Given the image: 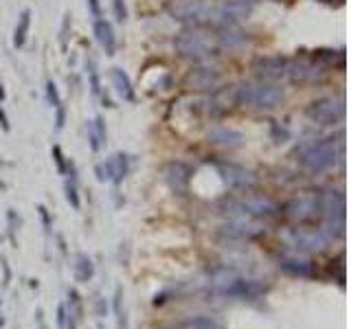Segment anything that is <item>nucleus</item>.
<instances>
[{
    "label": "nucleus",
    "instance_id": "bb28decb",
    "mask_svg": "<svg viewBox=\"0 0 351 329\" xmlns=\"http://www.w3.org/2000/svg\"><path fill=\"white\" fill-rule=\"evenodd\" d=\"M66 309H68V316H70V318H75L77 322L84 320V301H82V294H79L75 287L68 290V301H66Z\"/></svg>",
    "mask_w": 351,
    "mask_h": 329
},
{
    "label": "nucleus",
    "instance_id": "49530a36",
    "mask_svg": "<svg viewBox=\"0 0 351 329\" xmlns=\"http://www.w3.org/2000/svg\"><path fill=\"white\" fill-rule=\"evenodd\" d=\"M0 305H3V301H0Z\"/></svg>",
    "mask_w": 351,
    "mask_h": 329
},
{
    "label": "nucleus",
    "instance_id": "58836bf2",
    "mask_svg": "<svg viewBox=\"0 0 351 329\" xmlns=\"http://www.w3.org/2000/svg\"><path fill=\"white\" fill-rule=\"evenodd\" d=\"M68 26H70V16L66 13L64 16V22H62V31H59V42L66 49V39H68Z\"/></svg>",
    "mask_w": 351,
    "mask_h": 329
},
{
    "label": "nucleus",
    "instance_id": "9d476101",
    "mask_svg": "<svg viewBox=\"0 0 351 329\" xmlns=\"http://www.w3.org/2000/svg\"><path fill=\"white\" fill-rule=\"evenodd\" d=\"M279 270L286 272L294 279H314L319 274V266L316 261L307 259V257H301V255H294V253H288L279 259Z\"/></svg>",
    "mask_w": 351,
    "mask_h": 329
},
{
    "label": "nucleus",
    "instance_id": "ea45409f",
    "mask_svg": "<svg viewBox=\"0 0 351 329\" xmlns=\"http://www.w3.org/2000/svg\"><path fill=\"white\" fill-rule=\"evenodd\" d=\"M86 5H88V11L92 13V20H95V18H103L101 16V3H99V0H86Z\"/></svg>",
    "mask_w": 351,
    "mask_h": 329
},
{
    "label": "nucleus",
    "instance_id": "4be33fe9",
    "mask_svg": "<svg viewBox=\"0 0 351 329\" xmlns=\"http://www.w3.org/2000/svg\"><path fill=\"white\" fill-rule=\"evenodd\" d=\"M86 134H88V145L95 154L101 151L108 143V128H105V121L101 116H95L92 121L86 123Z\"/></svg>",
    "mask_w": 351,
    "mask_h": 329
},
{
    "label": "nucleus",
    "instance_id": "2eb2a0df",
    "mask_svg": "<svg viewBox=\"0 0 351 329\" xmlns=\"http://www.w3.org/2000/svg\"><path fill=\"white\" fill-rule=\"evenodd\" d=\"M222 233L228 239H237V241H250L255 237H259L263 233V228L259 224H255L253 220H228V224L222 226Z\"/></svg>",
    "mask_w": 351,
    "mask_h": 329
},
{
    "label": "nucleus",
    "instance_id": "412c9836",
    "mask_svg": "<svg viewBox=\"0 0 351 329\" xmlns=\"http://www.w3.org/2000/svg\"><path fill=\"white\" fill-rule=\"evenodd\" d=\"M92 29H95V37H97L99 46L103 49V53L112 57L116 53V35H114L112 24L105 18H95L92 20Z\"/></svg>",
    "mask_w": 351,
    "mask_h": 329
},
{
    "label": "nucleus",
    "instance_id": "ddd939ff",
    "mask_svg": "<svg viewBox=\"0 0 351 329\" xmlns=\"http://www.w3.org/2000/svg\"><path fill=\"white\" fill-rule=\"evenodd\" d=\"M217 171H220L222 180L233 189H253L257 184V178L253 171L240 167L233 162H217Z\"/></svg>",
    "mask_w": 351,
    "mask_h": 329
},
{
    "label": "nucleus",
    "instance_id": "c9c22d12",
    "mask_svg": "<svg viewBox=\"0 0 351 329\" xmlns=\"http://www.w3.org/2000/svg\"><path fill=\"white\" fill-rule=\"evenodd\" d=\"M37 213H40V220H42L44 230H46V233H51V228H53V220H51L49 209H46L44 204H40V207H37Z\"/></svg>",
    "mask_w": 351,
    "mask_h": 329
},
{
    "label": "nucleus",
    "instance_id": "c85d7f7f",
    "mask_svg": "<svg viewBox=\"0 0 351 329\" xmlns=\"http://www.w3.org/2000/svg\"><path fill=\"white\" fill-rule=\"evenodd\" d=\"M184 329H224L220 322L211 316H189L187 320L182 322Z\"/></svg>",
    "mask_w": 351,
    "mask_h": 329
},
{
    "label": "nucleus",
    "instance_id": "f8f14e48",
    "mask_svg": "<svg viewBox=\"0 0 351 329\" xmlns=\"http://www.w3.org/2000/svg\"><path fill=\"white\" fill-rule=\"evenodd\" d=\"M327 72L325 66H321L316 59H288L286 77L292 81H316Z\"/></svg>",
    "mask_w": 351,
    "mask_h": 329
},
{
    "label": "nucleus",
    "instance_id": "39448f33",
    "mask_svg": "<svg viewBox=\"0 0 351 329\" xmlns=\"http://www.w3.org/2000/svg\"><path fill=\"white\" fill-rule=\"evenodd\" d=\"M255 0H224L222 5L211 7L207 22H213L217 26H228L246 20L253 13Z\"/></svg>",
    "mask_w": 351,
    "mask_h": 329
},
{
    "label": "nucleus",
    "instance_id": "f03ea898",
    "mask_svg": "<svg viewBox=\"0 0 351 329\" xmlns=\"http://www.w3.org/2000/svg\"><path fill=\"white\" fill-rule=\"evenodd\" d=\"M296 160L301 162V167H305L312 174H325V171L334 169L336 164L345 156V143L340 138H312V141L299 143V147L294 149Z\"/></svg>",
    "mask_w": 351,
    "mask_h": 329
},
{
    "label": "nucleus",
    "instance_id": "dca6fc26",
    "mask_svg": "<svg viewBox=\"0 0 351 329\" xmlns=\"http://www.w3.org/2000/svg\"><path fill=\"white\" fill-rule=\"evenodd\" d=\"M215 39H217V46L226 51H244L250 44V37L242 29H237L235 24L220 26V33L215 35Z\"/></svg>",
    "mask_w": 351,
    "mask_h": 329
},
{
    "label": "nucleus",
    "instance_id": "6e6552de",
    "mask_svg": "<svg viewBox=\"0 0 351 329\" xmlns=\"http://www.w3.org/2000/svg\"><path fill=\"white\" fill-rule=\"evenodd\" d=\"M211 7L204 0H171L167 11L178 22H204Z\"/></svg>",
    "mask_w": 351,
    "mask_h": 329
},
{
    "label": "nucleus",
    "instance_id": "f3484780",
    "mask_svg": "<svg viewBox=\"0 0 351 329\" xmlns=\"http://www.w3.org/2000/svg\"><path fill=\"white\" fill-rule=\"evenodd\" d=\"M255 70L261 79H283L288 72V57L283 55H270V57H261L255 64Z\"/></svg>",
    "mask_w": 351,
    "mask_h": 329
},
{
    "label": "nucleus",
    "instance_id": "6ab92c4d",
    "mask_svg": "<svg viewBox=\"0 0 351 329\" xmlns=\"http://www.w3.org/2000/svg\"><path fill=\"white\" fill-rule=\"evenodd\" d=\"M165 178H167L169 187L176 191V193H187L189 184H191V169L187 167L184 162L180 160H174L167 164V169H165Z\"/></svg>",
    "mask_w": 351,
    "mask_h": 329
},
{
    "label": "nucleus",
    "instance_id": "473e14b6",
    "mask_svg": "<svg viewBox=\"0 0 351 329\" xmlns=\"http://www.w3.org/2000/svg\"><path fill=\"white\" fill-rule=\"evenodd\" d=\"M7 224H9V237H11V241L16 243V230H20V226H22V217H20L13 209H9V211H7Z\"/></svg>",
    "mask_w": 351,
    "mask_h": 329
},
{
    "label": "nucleus",
    "instance_id": "a18cd8bd",
    "mask_svg": "<svg viewBox=\"0 0 351 329\" xmlns=\"http://www.w3.org/2000/svg\"><path fill=\"white\" fill-rule=\"evenodd\" d=\"M323 3H334V0H323Z\"/></svg>",
    "mask_w": 351,
    "mask_h": 329
},
{
    "label": "nucleus",
    "instance_id": "f257e3e1",
    "mask_svg": "<svg viewBox=\"0 0 351 329\" xmlns=\"http://www.w3.org/2000/svg\"><path fill=\"white\" fill-rule=\"evenodd\" d=\"M211 294L222 296V299L230 301H255L261 299L268 292V283L261 279H244V276L233 268H215L211 272Z\"/></svg>",
    "mask_w": 351,
    "mask_h": 329
},
{
    "label": "nucleus",
    "instance_id": "2f4dec72",
    "mask_svg": "<svg viewBox=\"0 0 351 329\" xmlns=\"http://www.w3.org/2000/svg\"><path fill=\"white\" fill-rule=\"evenodd\" d=\"M51 156H53V160H55V164H57V171H59L62 176H66V169H68V158L64 156L62 147H59V145H53Z\"/></svg>",
    "mask_w": 351,
    "mask_h": 329
},
{
    "label": "nucleus",
    "instance_id": "37998d69",
    "mask_svg": "<svg viewBox=\"0 0 351 329\" xmlns=\"http://www.w3.org/2000/svg\"><path fill=\"white\" fill-rule=\"evenodd\" d=\"M3 268H5V285H9V281H11V270H9V266H7L5 259H3Z\"/></svg>",
    "mask_w": 351,
    "mask_h": 329
},
{
    "label": "nucleus",
    "instance_id": "b1692460",
    "mask_svg": "<svg viewBox=\"0 0 351 329\" xmlns=\"http://www.w3.org/2000/svg\"><path fill=\"white\" fill-rule=\"evenodd\" d=\"M72 274H75V281L79 283H88L95 276V263L86 253H77L75 255V266H72Z\"/></svg>",
    "mask_w": 351,
    "mask_h": 329
},
{
    "label": "nucleus",
    "instance_id": "393cba45",
    "mask_svg": "<svg viewBox=\"0 0 351 329\" xmlns=\"http://www.w3.org/2000/svg\"><path fill=\"white\" fill-rule=\"evenodd\" d=\"M29 29H31V9H24L18 16L16 29H13V49H22L26 37H29Z\"/></svg>",
    "mask_w": 351,
    "mask_h": 329
},
{
    "label": "nucleus",
    "instance_id": "e433bc0d",
    "mask_svg": "<svg viewBox=\"0 0 351 329\" xmlns=\"http://www.w3.org/2000/svg\"><path fill=\"white\" fill-rule=\"evenodd\" d=\"M64 125H66V105L62 103L59 108H55V130L62 132Z\"/></svg>",
    "mask_w": 351,
    "mask_h": 329
},
{
    "label": "nucleus",
    "instance_id": "7c9ffc66",
    "mask_svg": "<svg viewBox=\"0 0 351 329\" xmlns=\"http://www.w3.org/2000/svg\"><path fill=\"white\" fill-rule=\"evenodd\" d=\"M46 101H49V105L53 110L55 108H59V105H62L64 101H62V95H59V88L55 86V81H46Z\"/></svg>",
    "mask_w": 351,
    "mask_h": 329
},
{
    "label": "nucleus",
    "instance_id": "20e7f679",
    "mask_svg": "<svg viewBox=\"0 0 351 329\" xmlns=\"http://www.w3.org/2000/svg\"><path fill=\"white\" fill-rule=\"evenodd\" d=\"M174 49L178 55L200 62V59L215 55L220 46H217V39L204 29H187L174 37Z\"/></svg>",
    "mask_w": 351,
    "mask_h": 329
},
{
    "label": "nucleus",
    "instance_id": "9b49d317",
    "mask_svg": "<svg viewBox=\"0 0 351 329\" xmlns=\"http://www.w3.org/2000/svg\"><path fill=\"white\" fill-rule=\"evenodd\" d=\"M286 215L294 222H309L314 217H321L319 193H307V195L294 197L286 207Z\"/></svg>",
    "mask_w": 351,
    "mask_h": 329
},
{
    "label": "nucleus",
    "instance_id": "79ce46f5",
    "mask_svg": "<svg viewBox=\"0 0 351 329\" xmlns=\"http://www.w3.org/2000/svg\"><path fill=\"white\" fill-rule=\"evenodd\" d=\"M0 128H3L5 132H9L11 130V125H9V116H7V112L0 108Z\"/></svg>",
    "mask_w": 351,
    "mask_h": 329
},
{
    "label": "nucleus",
    "instance_id": "1a4fd4ad",
    "mask_svg": "<svg viewBox=\"0 0 351 329\" xmlns=\"http://www.w3.org/2000/svg\"><path fill=\"white\" fill-rule=\"evenodd\" d=\"M288 237H290V243L296 250H301V253H321V250H325L332 243L321 228H314V230L294 228V230H290Z\"/></svg>",
    "mask_w": 351,
    "mask_h": 329
},
{
    "label": "nucleus",
    "instance_id": "72a5a7b5",
    "mask_svg": "<svg viewBox=\"0 0 351 329\" xmlns=\"http://www.w3.org/2000/svg\"><path fill=\"white\" fill-rule=\"evenodd\" d=\"M270 134H272V141L275 143H286L290 138V128L288 125H281V123H272L270 125Z\"/></svg>",
    "mask_w": 351,
    "mask_h": 329
},
{
    "label": "nucleus",
    "instance_id": "4468645a",
    "mask_svg": "<svg viewBox=\"0 0 351 329\" xmlns=\"http://www.w3.org/2000/svg\"><path fill=\"white\" fill-rule=\"evenodd\" d=\"M321 217L327 220H345V193L342 191H323L319 193Z\"/></svg>",
    "mask_w": 351,
    "mask_h": 329
},
{
    "label": "nucleus",
    "instance_id": "f704fd0d",
    "mask_svg": "<svg viewBox=\"0 0 351 329\" xmlns=\"http://www.w3.org/2000/svg\"><path fill=\"white\" fill-rule=\"evenodd\" d=\"M112 9H114L116 22L123 24L128 20V5H125V0H112Z\"/></svg>",
    "mask_w": 351,
    "mask_h": 329
},
{
    "label": "nucleus",
    "instance_id": "5701e85b",
    "mask_svg": "<svg viewBox=\"0 0 351 329\" xmlns=\"http://www.w3.org/2000/svg\"><path fill=\"white\" fill-rule=\"evenodd\" d=\"M110 79H112V86H114L116 95L121 97L123 101H134L136 90H134V86H132V79H130L128 72L123 68H119V66H114V68H110Z\"/></svg>",
    "mask_w": 351,
    "mask_h": 329
},
{
    "label": "nucleus",
    "instance_id": "0eeeda50",
    "mask_svg": "<svg viewBox=\"0 0 351 329\" xmlns=\"http://www.w3.org/2000/svg\"><path fill=\"white\" fill-rule=\"evenodd\" d=\"M132 171V156L116 151L110 158H105L103 162H99L95 167V176L99 182H112V184H121Z\"/></svg>",
    "mask_w": 351,
    "mask_h": 329
},
{
    "label": "nucleus",
    "instance_id": "aec40b11",
    "mask_svg": "<svg viewBox=\"0 0 351 329\" xmlns=\"http://www.w3.org/2000/svg\"><path fill=\"white\" fill-rule=\"evenodd\" d=\"M209 141L224 149H237L244 143V134L233 128H226V125H213L209 130Z\"/></svg>",
    "mask_w": 351,
    "mask_h": 329
},
{
    "label": "nucleus",
    "instance_id": "a19ab883",
    "mask_svg": "<svg viewBox=\"0 0 351 329\" xmlns=\"http://www.w3.org/2000/svg\"><path fill=\"white\" fill-rule=\"evenodd\" d=\"M95 312H97V316H105V312H108V305L103 303L101 296H97L95 299Z\"/></svg>",
    "mask_w": 351,
    "mask_h": 329
},
{
    "label": "nucleus",
    "instance_id": "cd10ccee",
    "mask_svg": "<svg viewBox=\"0 0 351 329\" xmlns=\"http://www.w3.org/2000/svg\"><path fill=\"white\" fill-rule=\"evenodd\" d=\"M112 309H114V316H116V329H128V316H125V307H123V287L121 285H116V290H114Z\"/></svg>",
    "mask_w": 351,
    "mask_h": 329
},
{
    "label": "nucleus",
    "instance_id": "a878e982",
    "mask_svg": "<svg viewBox=\"0 0 351 329\" xmlns=\"http://www.w3.org/2000/svg\"><path fill=\"white\" fill-rule=\"evenodd\" d=\"M86 75H88V88H90V92H92V97H99V99H101V95H103L101 77H99L97 62H95L92 57H86Z\"/></svg>",
    "mask_w": 351,
    "mask_h": 329
},
{
    "label": "nucleus",
    "instance_id": "a211bd4d",
    "mask_svg": "<svg viewBox=\"0 0 351 329\" xmlns=\"http://www.w3.org/2000/svg\"><path fill=\"white\" fill-rule=\"evenodd\" d=\"M187 84L193 90H217L222 86V75L213 68H196L189 72Z\"/></svg>",
    "mask_w": 351,
    "mask_h": 329
},
{
    "label": "nucleus",
    "instance_id": "c03bdc74",
    "mask_svg": "<svg viewBox=\"0 0 351 329\" xmlns=\"http://www.w3.org/2000/svg\"><path fill=\"white\" fill-rule=\"evenodd\" d=\"M5 97H7V90H5V86L0 84V101H5Z\"/></svg>",
    "mask_w": 351,
    "mask_h": 329
},
{
    "label": "nucleus",
    "instance_id": "c756f323",
    "mask_svg": "<svg viewBox=\"0 0 351 329\" xmlns=\"http://www.w3.org/2000/svg\"><path fill=\"white\" fill-rule=\"evenodd\" d=\"M64 193H66V202H68L72 209L75 211L82 209V197H79V193H77V184L75 182L66 180L64 182Z\"/></svg>",
    "mask_w": 351,
    "mask_h": 329
},
{
    "label": "nucleus",
    "instance_id": "7ed1b4c3",
    "mask_svg": "<svg viewBox=\"0 0 351 329\" xmlns=\"http://www.w3.org/2000/svg\"><path fill=\"white\" fill-rule=\"evenodd\" d=\"M286 99V90L277 84H240L233 92V101L242 108L275 110Z\"/></svg>",
    "mask_w": 351,
    "mask_h": 329
},
{
    "label": "nucleus",
    "instance_id": "423d86ee",
    "mask_svg": "<svg viewBox=\"0 0 351 329\" xmlns=\"http://www.w3.org/2000/svg\"><path fill=\"white\" fill-rule=\"evenodd\" d=\"M307 116L319 125H340L345 121V101L336 97H323L309 103Z\"/></svg>",
    "mask_w": 351,
    "mask_h": 329
},
{
    "label": "nucleus",
    "instance_id": "4c0bfd02",
    "mask_svg": "<svg viewBox=\"0 0 351 329\" xmlns=\"http://www.w3.org/2000/svg\"><path fill=\"white\" fill-rule=\"evenodd\" d=\"M66 322H68V309H66V303H59V307H57V327L66 329Z\"/></svg>",
    "mask_w": 351,
    "mask_h": 329
}]
</instances>
